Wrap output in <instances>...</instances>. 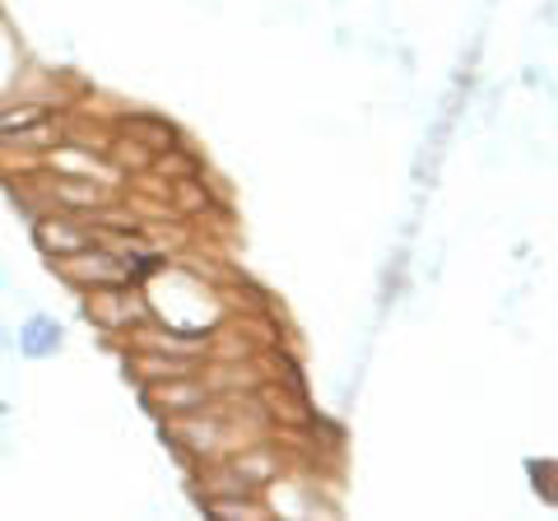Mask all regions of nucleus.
Wrapping results in <instances>:
<instances>
[{"instance_id":"obj_1","label":"nucleus","mask_w":558,"mask_h":521,"mask_svg":"<svg viewBox=\"0 0 558 521\" xmlns=\"http://www.w3.org/2000/svg\"><path fill=\"white\" fill-rule=\"evenodd\" d=\"M65 344V331L57 317H47V312H33V317L20 326V354L24 359H51Z\"/></svg>"},{"instance_id":"obj_2","label":"nucleus","mask_w":558,"mask_h":521,"mask_svg":"<svg viewBox=\"0 0 558 521\" xmlns=\"http://www.w3.org/2000/svg\"><path fill=\"white\" fill-rule=\"evenodd\" d=\"M0 344H5V326H0Z\"/></svg>"}]
</instances>
